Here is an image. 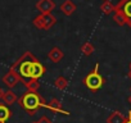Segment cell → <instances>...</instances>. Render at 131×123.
Returning <instances> with one entry per match:
<instances>
[{"label":"cell","mask_w":131,"mask_h":123,"mask_svg":"<svg viewBox=\"0 0 131 123\" xmlns=\"http://www.w3.org/2000/svg\"><path fill=\"white\" fill-rule=\"evenodd\" d=\"M127 101H128V103H130V104H131V95H130V96H128V97H127Z\"/></svg>","instance_id":"cell-22"},{"label":"cell","mask_w":131,"mask_h":123,"mask_svg":"<svg viewBox=\"0 0 131 123\" xmlns=\"http://www.w3.org/2000/svg\"><path fill=\"white\" fill-rule=\"evenodd\" d=\"M18 104L30 115H35L41 108H45L46 100L37 91H27L21 97H18Z\"/></svg>","instance_id":"cell-2"},{"label":"cell","mask_w":131,"mask_h":123,"mask_svg":"<svg viewBox=\"0 0 131 123\" xmlns=\"http://www.w3.org/2000/svg\"><path fill=\"white\" fill-rule=\"evenodd\" d=\"M3 101H4V104L5 105H13L14 103H17L18 101V96L16 95V92L12 90V89H9V90H7V91H4V95H3V99H2Z\"/></svg>","instance_id":"cell-11"},{"label":"cell","mask_w":131,"mask_h":123,"mask_svg":"<svg viewBox=\"0 0 131 123\" xmlns=\"http://www.w3.org/2000/svg\"><path fill=\"white\" fill-rule=\"evenodd\" d=\"M80 50H81V53H82L84 55L90 56V55L95 51V47H94V45H93L91 42H84V44L80 46Z\"/></svg>","instance_id":"cell-16"},{"label":"cell","mask_w":131,"mask_h":123,"mask_svg":"<svg viewBox=\"0 0 131 123\" xmlns=\"http://www.w3.org/2000/svg\"><path fill=\"white\" fill-rule=\"evenodd\" d=\"M82 83L85 85V87H86L88 90H90V91H93V92L99 91V90L104 86L105 78H104V77L100 75V72H99V63H96L95 67H94V69L90 71V72L84 77Z\"/></svg>","instance_id":"cell-3"},{"label":"cell","mask_w":131,"mask_h":123,"mask_svg":"<svg viewBox=\"0 0 131 123\" xmlns=\"http://www.w3.org/2000/svg\"><path fill=\"white\" fill-rule=\"evenodd\" d=\"M100 10L105 14V16H109L114 12V5L109 2V0H105V2L100 5Z\"/></svg>","instance_id":"cell-17"},{"label":"cell","mask_w":131,"mask_h":123,"mask_svg":"<svg viewBox=\"0 0 131 123\" xmlns=\"http://www.w3.org/2000/svg\"><path fill=\"white\" fill-rule=\"evenodd\" d=\"M116 10H119L125 19H126V24L131 28V0H119V2L114 5Z\"/></svg>","instance_id":"cell-5"},{"label":"cell","mask_w":131,"mask_h":123,"mask_svg":"<svg viewBox=\"0 0 131 123\" xmlns=\"http://www.w3.org/2000/svg\"><path fill=\"white\" fill-rule=\"evenodd\" d=\"M57 17L53 14V13H46V14H42L40 13L37 17L34 18L32 23L36 28L39 30H50L55 23H57Z\"/></svg>","instance_id":"cell-4"},{"label":"cell","mask_w":131,"mask_h":123,"mask_svg":"<svg viewBox=\"0 0 131 123\" xmlns=\"http://www.w3.org/2000/svg\"><path fill=\"white\" fill-rule=\"evenodd\" d=\"M45 108L49 109V110H51V112H54V113H60V114H64V115H70V114H71L70 112H67V110L63 109L60 101H59L57 97H53L49 103H46Z\"/></svg>","instance_id":"cell-8"},{"label":"cell","mask_w":131,"mask_h":123,"mask_svg":"<svg viewBox=\"0 0 131 123\" xmlns=\"http://www.w3.org/2000/svg\"><path fill=\"white\" fill-rule=\"evenodd\" d=\"M128 77L131 78V63H130V66H128Z\"/></svg>","instance_id":"cell-21"},{"label":"cell","mask_w":131,"mask_h":123,"mask_svg":"<svg viewBox=\"0 0 131 123\" xmlns=\"http://www.w3.org/2000/svg\"><path fill=\"white\" fill-rule=\"evenodd\" d=\"M54 86L58 90H66V89H67V86H68V80L66 78V77H63V76H59V77L55 78Z\"/></svg>","instance_id":"cell-15"},{"label":"cell","mask_w":131,"mask_h":123,"mask_svg":"<svg viewBox=\"0 0 131 123\" xmlns=\"http://www.w3.org/2000/svg\"><path fill=\"white\" fill-rule=\"evenodd\" d=\"M3 95H4V91H3V89H2V87H0V100L3 99Z\"/></svg>","instance_id":"cell-20"},{"label":"cell","mask_w":131,"mask_h":123,"mask_svg":"<svg viewBox=\"0 0 131 123\" xmlns=\"http://www.w3.org/2000/svg\"><path fill=\"white\" fill-rule=\"evenodd\" d=\"M32 123H39V122H37V120H36V122H32Z\"/></svg>","instance_id":"cell-23"},{"label":"cell","mask_w":131,"mask_h":123,"mask_svg":"<svg viewBox=\"0 0 131 123\" xmlns=\"http://www.w3.org/2000/svg\"><path fill=\"white\" fill-rule=\"evenodd\" d=\"M104 2H105V0H104Z\"/></svg>","instance_id":"cell-24"},{"label":"cell","mask_w":131,"mask_h":123,"mask_svg":"<svg viewBox=\"0 0 131 123\" xmlns=\"http://www.w3.org/2000/svg\"><path fill=\"white\" fill-rule=\"evenodd\" d=\"M48 58L53 61V63H59V61L64 58V53L60 47L58 46H53L50 49V51L48 53Z\"/></svg>","instance_id":"cell-9"},{"label":"cell","mask_w":131,"mask_h":123,"mask_svg":"<svg viewBox=\"0 0 131 123\" xmlns=\"http://www.w3.org/2000/svg\"><path fill=\"white\" fill-rule=\"evenodd\" d=\"M76 9H77V7H76V4L72 2V0H64V3L60 5V12L64 16H67V17L72 16L76 12Z\"/></svg>","instance_id":"cell-10"},{"label":"cell","mask_w":131,"mask_h":123,"mask_svg":"<svg viewBox=\"0 0 131 123\" xmlns=\"http://www.w3.org/2000/svg\"><path fill=\"white\" fill-rule=\"evenodd\" d=\"M36 9L42 14L51 13L55 9V3L53 0H39L36 3Z\"/></svg>","instance_id":"cell-7"},{"label":"cell","mask_w":131,"mask_h":123,"mask_svg":"<svg viewBox=\"0 0 131 123\" xmlns=\"http://www.w3.org/2000/svg\"><path fill=\"white\" fill-rule=\"evenodd\" d=\"M10 69H13L21 76L22 82L30 78L40 80L46 73V68L31 51L23 53V55L10 66Z\"/></svg>","instance_id":"cell-1"},{"label":"cell","mask_w":131,"mask_h":123,"mask_svg":"<svg viewBox=\"0 0 131 123\" xmlns=\"http://www.w3.org/2000/svg\"><path fill=\"white\" fill-rule=\"evenodd\" d=\"M37 122H39V123H51V120H50V119H49L46 115H42V117H41V118H40Z\"/></svg>","instance_id":"cell-18"},{"label":"cell","mask_w":131,"mask_h":123,"mask_svg":"<svg viewBox=\"0 0 131 123\" xmlns=\"http://www.w3.org/2000/svg\"><path fill=\"white\" fill-rule=\"evenodd\" d=\"M12 117V110L5 104H0V123H7Z\"/></svg>","instance_id":"cell-13"},{"label":"cell","mask_w":131,"mask_h":123,"mask_svg":"<svg viewBox=\"0 0 131 123\" xmlns=\"http://www.w3.org/2000/svg\"><path fill=\"white\" fill-rule=\"evenodd\" d=\"M3 82L5 83V86L8 89H13L14 86L18 85V82H22V78L17 72H14L13 69L9 68L8 73H5V76L3 77Z\"/></svg>","instance_id":"cell-6"},{"label":"cell","mask_w":131,"mask_h":123,"mask_svg":"<svg viewBox=\"0 0 131 123\" xmlns=\"http://www.w3.org/2000/svg\"><path fill=\"white\" fill-rule=\"evenodd\" d=\"M125 123H131V110L128 112V115L126 117V119H125Z\"/></svg>","instance_id":"cell-19"},{"label":"cell","mask_w":131,"mask_h":123,"mask_svg":"<svg viewBox=\"0 0 131 123\" xmlns=\"http://www.w3.org/2000/svg\"><path fill=\"white\" fill-rule=\"evenodd\" d=\"M23 85L27 89V91H34L35 92V91H39V89H40V82L36 78H30V80L25 81Z\"/></svg>","instance_id":"cell-14"},{"label":"cell","mask_w":131,"mask_h":123,"mask_svg":"<svg viewBox=\"0 0 131 123\" xmlns=\"http://www.w3.org/2000/svg\"><path fill=\"white\" fill-rule=\"evenodd\" d=\"M125 119H126V117H125L121 112L113 110V112L108 115L107 123H125Z\"/></svg>","instance_id":"cell-12"}]
</instances>
